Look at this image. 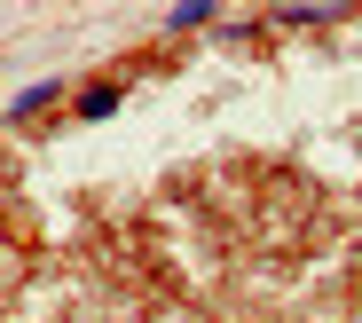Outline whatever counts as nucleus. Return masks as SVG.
<instances>
[{
    "instance_id": "f257e3e1",
    "label": "nucleus",
    "mask_w": 362,
    "mask_h": 323,
    "mask_svg": "<svg viewBox=\"0 0 362 323\" xmlns=\"http://www.w3.org/2000/svg\"><path fill=\"white\" fill-rule=\"evenodd\" d=\"M55 95H64V87H55V79H32L24 95H8V118H32V110H47Z\"/></svg>"
},
{
    "instance_id": "f03ea898",
    "label": "nucleus",
    "mask_w": 362,
    "mask_h": 323,
    "mask_svg": "<svg viewBox=\"0 0 362 323\" xmlns=\"http://www.w3.org/2000/svg\"><path fill=\"white\" fill-rule=\"evenodd\" d=\"M79 110H87V118H110V110H118V87H95V95L79 103Z\"/></svg>"
}]
</instances>
